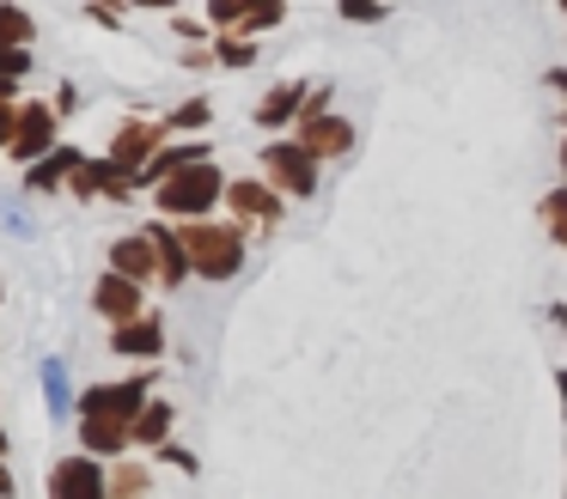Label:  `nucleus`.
I'll list each match as a JSON object with an SVG mask.
<instances>
[{
	"label": "nucleus",
	"mask_w": 567,
	"mask_h": 499,
	"mask_svg": "<svg viewBox=\"0 0 567 499\" xmlns=\"http://www.w3.org/2000/svg\"><path fill=\"white\" fill-rule=\"evenodd\" d=\"M172 226L202 280H233L245 268V231L238 226H220V219H172Z\"/></svg>",
	"instance_id": "nucleus-1"
},
{
	"label": "nucleus",
	"mask_w": 567,
	"mask_h": 499,
	"mask_svg": "<svg viewBox=\"0 0 567 499\" xmlns=\"http://www.w3.org/2000/svg\"><path fill=\"white\" fill-rule=\"evenodd\" d=\"M226 195V177L214 158H196V165L172 170L165 183H153V207H159L165 219H202L214 214V201Z\"/></svg>",
	"instance_id": "nucleus-2"
},
{
	"label": "nucleus",
	"mask_w": 567,
	"mask_h": 499,
	"mask_svg": "<svg viewBox=\"0 0 567 499\" xmlns=\"http://www.w3.org/2000/svg\"><path fill=\"white\" fill-rule=\"evenodd\" d=\"M293 122H299V141H306L318 158H342V153H354V122L330 110V85H311Z\"/></svg>",
	"instance_id": "nucleus-3"
},
{
	"label": "nucleus",
	"mask_w": 567,
	"mask_h": 499,
	"mask_svg": "<svg viewBox=\"0 0 567 499\" xmlns=\"http://www.w3.org/2000/svg\"><path fill=\"white\" fill-rule=\"evenodd\" d=\"M257 165H262V177H269L281 195H299V201L318 195V165H323V158L311 153L306 141H269Z\"/></svg>",
	"instance_id": "nucleus-4"
},
{
	"label": "nucleus",
	"mask_w": 567,
	"mask_h": 499,
	"mask_svg": "<svg viewBox=\"0 0 567 499\" xmlns=\"http://www.w3.org/2000/svg\"><path fill=\"white\" fill-rule=\"evenodd\" d=\"M226 207H233L238 219H245V226H257V231H275L281 226V189H275L269 177H238V183H226Z\"/></svg>",
	"instance_id": "nucleus-5"
},
{
	"label": "nucleus",
	"mask_w": 567,
	"mask_h": 499,
	"mask_svg": "<svg viewBox=\"0 0 567 499\" xmlns=\"http://www.w3.org/2000/svg\"><path fill=\"white\" fill-rule=\"evenodd\" d=\"M147 396H153V372H141V377H111V384L80 389L74 408H80V414H123V420H135V408H141Z\"/></svg>",
	"instance_id": "nucleus-6"
},
{
	"label": "nucleus",
	"mask_w": 567,
	"mask_h": 499,
	"mask_svg": "<svg viewBox=\"0 0 567 499\" xmlns=\"http://www.w3.org/2000/svg\"><path fill=\"white\" fill-rule=\"evenodd\" d=\"M68 189H74L80 201H92V195H104V201H128V195H135V170H123L111 153H104V158H80L74 177H68Z\"/></svg>",
	"instance_id": "nucleus-7"
},
{
	"label": "nucleus",
	"mask_w": 567,
	"mask_h": 499,
	"mask_svg": "<svg viewBox=\"0 0 567 499\" xmlns=\"http://www.w3.org/2000/svg\"><path fill=\"white\" fill-rule=\"evenodd\" d=\"M55 122H62V110H55V104H19V122H13V141H7V153H13L19 165L43 158V153L55 146Z\"/></svg>",
	"instance_id": "nucleus-8"
},
{
	"label": "nucleus",
	"mask_w": 567,
	"mask_h": 499,
	"mask_svg": "<svg viewBox=\"0 0 567 499\" xmlns=\"http://www.w3.org/2000/svg\"><path fill=\"white\" fill-rule=\"evenodd\" d=\"M50 493L55 499H99V493H111V475L99 469V450L55 462V469H50Z\"/></svg>",
	"instance_id": "nucleus-9"
},
{
	"label": "nucleus",
	"mask_w": 567,
	"mask_h": 499,
	"mask_svg": "<svg viewBox=\"0 0 567 499\" xmlns=\"http://www.w3.org/2000/svg\"><path fill=\"white\" fill-rule=\"evenodd\" d=\"M111 347L123 353V360H159V353H165V323H159V311H135L128 323H116V329H111Z\"/></svg>",
	"instance_id": "nucleus-10"
},
{
	"label": "nucleus",
	"mask_w": 567,
	"mask_h": 499,
	"mask_svg": "<svg viewBox=\"0 0 567 499\" xmlns=\"http://www.w3.org/2000/svg\"><path fill=\"white\" fill-rule=\"evenodd\" d=\"M165 146V122H147V116H135V122H123V128L111 134V158L123 170H141L153 153Z\"/></svg>",
	"instance_id": "nucleus-11"
},
{
	"label": "nucleus",
	"mask_w": 567,
	"mask_h": 499,
	"mask_svg": "<svg viewBox=\"0 0 567 499\" xmlns=\"http://www.w3.org/2000/svg\"><path fill=\"white\" fill-rule=\"evenodd\" d=\"M141 287H147V280H135V274H123V268H111V274L92 287V311L111 316V323H128L135 311H147V304H141Z\"/></svg>",
	"instance_id": "nucleus-12"
},
{
	"label": "nucleus",
	"mask_w": 567,
	"mask_h": 499,
	"mask_svg": "<svg viewBox=\"0 0 567 499\" xmlns=\"http://www.w3.org/2000/svg\"><path fill=\"white\" fill-rule=\"evenodd\" d=\"M128 445H135V420H123V414H80V450L116 457Z\"/></svg>",
	"instance_id": "nucleus-13"
},
{
	"label": "nucleus",
	"mask_w": 567,
	"mask_h": 499,
	"mask_svg": "<svg viewBox=\"0 0 567 499\" xmlns=\"http://www.w3.org/2000/svg\"><path fill=\"white\" fill-rule=\"evenodd\" d=\"M111 268H123V274H135V280H159V238H153V231L116 238L111 243Z\"/></svg>",
	"instance_id": "nucleus-14"
},
{
	"label": "nucleus",
	"mask_w": 567,
	"mask_h": 499,
	"mask_svg": "<svg viewBox=\"0 0 567 499\" xmlns=\"http://www.w3.org/2000/svg\"><path fill=\"white\" fill-rule=\"evenodd\" d=\"M306 92H311V85H299V80L275 85V92H262V97H257L250 122H257V128H287V122L299 116V104H306Z\"/></svg>",
	"instance_id": "nucleus-15"
},
{
	"label": "nucleus",
	"mask_w": 567,
	"mask_h": 499,
	"mask_svg": "<svg viewBox=\"0 0 567 499\" xmlns=\"http://www.w3.org/2000/svg\"><path fill=\"white\" fill-rule=\"evenodd\" d=\"M196 158H208V141H184V146H159V153L147 158V165L135 170V189H153V183H165L172 170L196 165Z\"/></svg>",
	"instance_id": "nucleus-16"
},
{
	"label": "nucleus",
	"mask_w": 567,
	"mask_h": 499,
	"mask_svg": "<svg viewBox=\"0 0 567 499\" xmlns=\"http://www.w3.org/2000/svg\"><path fill=\"white\" fill-rule=\"evenodd\" d=\"M80 158H86V153H80V146H50V153H43V158H31V170H25V189H62V183L68 177H74V165H80Z\"/></svg>",
	"instance_id": "nucleus-17"
},
{
	"label": "nucleus",
	"mask_w": 567,
	"mask_h": 499,
	"mask_svg": "<svg viewBox=\"0 0 567 499\" xmlns=\"http://www.w3.org/2000/svg\"><path fill=\"white\" fill-rule=\"evenodd\" d=\"M172 420H177L172 402L147 396V402L135 408V445H165V438H172Z\"/></svg>",
	"instance_id": "nucleus-18"
},
{
	"label": "nucleus",
	"mask_w": 567,
	"mask_h": 499,
	"mask_svg": "<svg viewBox=\"0 0 567 499\" xmlns=\"http://www.w3.org/2000/svg\"><path fill=\"white\" fill-rule=\"evenodd\" d=\"M31 37H38L31 12H25V7H7V0H0V49H25Z\"/></svg>",
	"instance_id": "nucleus-19"
},
{
	"label": "nucleus",
	"mask_w": 567,
	"mask_h": 499,
	"mask_svg": "<svg viewBox=\"0 0 567 499\" xmlns=\"http://www.w3.org/2000/svg\"><path fill=\"white\" fill-rule=\"evenodd\" d=\"M537 219H543V231H549V238L567 250V183H561V189H549V195L537 201Z\"/></svg>",
	"instance_id": "nucleus-20"
},
{
	"label": "nucleus",
	"mask_w": 567,
	"mask_h": 499,
	"mask_svg": "<svg viewBox=\"0 0 567 499\" xmlns=\"http://www.w3.org/2000/svg\"><path fill=\"white\" fill-rule=\"evenodd\" d=\"M208 122H214V104H208V97H189V104H177L172 116H165V128H172V134H202Z\"/></svg>",
	"instance_id": "nucleus-21"
},
{
	"label": "nucleus",
	"mask_w": 567,
	"mask_h": 499,
	"mask_svg": "<svg viewBox=\"0 0 567 499\" xmlns=\"http://www.w3.org/2000/svg\"><path fill=\"white\" fill-rule=\"evenodd\" d=\"M250 24V0H208V31H245Z\"/></svg>",
	"instance_id": "nucleus-22"
},
{
	"label": "nucleus",
	"mask_w": 567,
	"mask_h": 499,
	"mask_svg": "<svg viewBox=\"0 0 567 499\" xmlns=\"http://www.w3.org/2000/svg\"><path fill=\"white\" fill-rule=\"evenodd\" d=\"M43 396H50V414L74 408V389H68V365L62 360H43Z\"/></svg>",
	"instance_id": "nucleus-23"
},
{
	"label": "nucleus",
	"mask_w": 567,
	"mask_h": 499,
	"mask_svg": "<svg viewBox=\"0 0 567 499\" xmlns=\"http://www.w3.org/2000/svg\"><path fill=\"white\" fill-rule=\"evenodd\" d=\"M214 61H220V67H250V61H257V43H250L245 31H220V43H214Z\"/></svg>",
	"instance_id": "nucleus-24"
},
{
	"label": "nucleus",
	"mask_w": 567,
	"mask_h": 499,
	"mask_svg": "<svg viewBox=\"0 0 567 499\" xmlns=\"http://www.w3.org/2000/svg\"><path fill=\"white\" fill-rule=\"evenodd\" d=\"M147 487H153V469H147V462H116V469H111V493H116V499L147 493Z\"/></svg>",
	"instance_id": "nucleus-25"
},
{
	"label": "nucleus",
	"mask_w": 567,
	"mask_h": 499,
	"mask_svg": "<svg viewBox=\"0 0 567 499\" xmlns=\"http://www.w3.org/2000/svg\"><path fill=\"white\" fill-rule=\"evenodd\" d=\"M336 12H342L348 24H379L384 12H391V0H336Z\"/></svg>",
	"instance_id": "nucleus-26"
},
{
	"label": "nucleus",
	"mask_w": 567,
	"mask_h": 499,
	"mask_svg": "<svg viewBox=\"0 0 567 499\" xmlns=\"http://www.w3.org/2000/svg\"><path fill=\"white\" fill-rule=\"evenodd\" d=\"M281 19H287V0H250V24H245V37H250V31H275Z\"/></svg>",
	"instance_id": "nucleus-27"
},
{
	"label": "nucleus",
	"mask_w": 567,
	"mask_h": 499,
	"mask_svg": "<svg viewBox=\"0 0 567 499\" xmlns=\"http://www.w3.org/2000/svg\"><path fill=\"white\" fill-rule=\"evenodd\" d=\"M159 450V462H172V469H184V475H196V457H189L184 445H172V438H165V445H153Z\"/></svg>",
	"instance_id": "nucleus-28"
},
{
	"label": "nucleus",
	"mask_w": 567,
	"mask_h": 499,
	"mask_svg": "<svg viewBox=\"0 0 567 499\" xmlns=\"http://www.w3.org/2000/svg\"><path fill=\"white\" fill-rule=\"evenodd\" d=\"M0 73H13V80H19V73H31V55H25V49H0Z\"/></svg>",
	"instance_id": "nucleus-29"
},
{
	"label": "nucleus",
	"mask_w": 567,
	"mask_h": 499,
	"mask_svg": "<svg viewBox=\"0 0 567 499\" xmlns=\"http://www.w3.org/2000/svg\"><path fill=\"white\" fill-rule=\"evenodd\" d=\"M13 122H19V97H0V146L13 141Z\"/></svg>",
	"instance_id": "nucleus-30"
},
{
	"label": "nucleus",
	"mask_w": 567,
	"mask_h": 499,
	"mask_svg": "<svg viewBox=\"0 0 567 499\" xmlns=\"http://www.w3.org/2000/svg\"><path fill=\"white\" fill-rule=\"evenodd\" d=\"M123 7H153V12H172L177 0H123Z\"/></svg>",
	"instance_id": "nucleus-31"
},
{
	"label": "nucleus",
	"mask_w": 567,
	"mask_h": 499,
	"mask_svg": "<svg viewBox=\"0 0 567 499\" xmlns=\"http://www.w3.org/2000/svg\"><path fill=\"white\" fill-rule=\"evenodd\" d=\"M549 316H555V329L567 335V304H549Z\"/></svg>",
	"instance_id": "nucleus-32"
},
{
	"label": "nucleus",
	"mask_w": 567,
	"mask_h": 499,
	"mask_svg": "<svg viewBox=\"0 0 567 499\" xmlns=\"http://www.w3.org/2000/svg\"><path fill=\"white\" fill-rule=\"evenodd\" d=\"M555 389H561V408H567V365L555 372Z\"/></svg>",
	"instance_id": "nucleus-33"
},
{
	"label": "nucleus",
	"mask_w": 567,
	"mask_h": 499,
	"mask_svg": "<svg viewBox=\"0 0 567 499\" xmlns=\"http://www.w3.org/2000/svg\"><path fill=\"white\" fill-rule=\"evenodd\" d=\"M0 493H13V475H7V462H0Z\"/></svg>",
	"instance_id": "nucleus-34"
},
{
	"label": "nucleus",
	"mask_w": 567,
	"mask_h": 499,
	"mask_svg": "<svg viewBox=\"0 0 567 499\" xmlns=\"http://www.w3.org/2000/svg\"><path fill=\"white\" fill-rule=\"evenodd\" d=\"M561 177H567V141H561Z\"/></svg>",
	"instance_id": "nucleus-35"
},
{
	"label": "nucleus",
	"mask_w": 567,
	"mask_h": 499,
	"mask_svg": "<svg viewBox=\"0 0 567 499\" xmlns=\"http://www.w3.org/2000/svg\"><path fill=\"white\" fill-rule=\"evenodd\" d=\"M0 457H7V433H0Z\"/></svg>",
	"instance_id": "nucleus-36"
},
{
	"label": "nucleus",
	"mask_w": 567,
	"mask_h": 499,
	"mask_svg": "<svg viewBox=\"0 0 567 499\" xmlns=\"http://www.w3.org/2000/svg\"><path fill=\"white\" fill-rule=\"evenodd\" d=\"M555 7H567V0H555Z\"/></svg>",
	"instance_id": "nucleus-37"
}]
</instances>
